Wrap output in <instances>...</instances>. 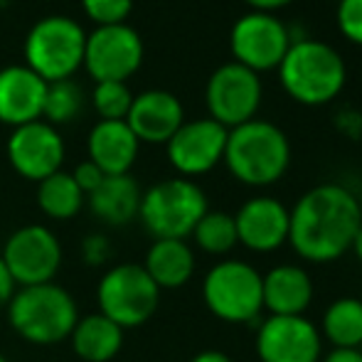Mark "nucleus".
<instances>
[{
	"instance_id": "obj_39",
	"label": "nucleus",
	"mask_w": 362,
	"mask_h": 362,
	"mask_svg": "<svg viewBox=\"0 0 362 362\" xmlns=\"http://www.w3.org/2000/svg\"><path fill=\"white\" fill-rule=\"evenodd\" d=\"M358 205H360V212H362V192L358 195Z\"/></svg>"
},
{
	"instance_id": "obj_35",
	"label": "nucleus",
	"mask_w": 362,
	"mask_h": 362,
	"mask_svg": "<svg viewBox=\"0 0 362 362\" xmlns=\"http://www.w3.org/2000/svg\"><path fill=\"white\" fill-rule=\"evenodd\" d=\"M244 5H247L249 10H254V13H272L276 15L279 10L288 8L293 0H242Z\"/></svg>"
},
{
	"instance_id": "obj_2",
	"label": "nucleus",
	"mask_w": 362,
	"mask_h": 362,
	"mask_svg": "<svg viewBox=\"0 0 362 362\" xmlns=\"http://www.w3.org/2000/svg\"><path fill=\"white\" fill-rule=\"evenodd\" d=\"M279 84L296 104L318 109L343 94L348 84V62L333 47L315 37L293 40L276 67Z\"/></svg>"
},
{
	"instance_id": "obj_27",
	"label": "nucleus",
	"mask_w": 362,
	"mask_h": 362,
	"mask_svg": "<svg viewBox=\"0 0 362 362\" xmlns=\"http://www.w3.org/2000/svg\"><path fill=\"white\" fill-rule=\"evenodd\" d=\"M84 109V91L74 79H62L47 84V94H45L42 106V121L49 126H64L72 124L76 116Z\"/></svg>"
},
{
	"instance_id": "obj_15",
	"label": "nucleus",
	"mask_w": 362,
	"mask_h": 362,
	"mask_svg": "<svg viewBox=\"0 0 362 362\" xmlns=\"http://www.w3.org/2000/svg\"><path fill=\"white\" fill-rule=\"evenodd\" d=\"M323 335L305 315H269L257 330L259 362H320Z\"/></svg>"
},
{
	"instance_id": "obj_34",
	"label": "nucleus",
	"mask_w": 362,
	"mask_h": 362,
	"mask_svg": "<svg viewBox=\"0 0 362 362\" xmlns=\"http://www.w3.org/2000/svg\"><path fill=\"white\" fill-rule=\"evenodd\" d=\"M15 288H18V286H15L13 276H10L8 267H5L3 257H0V310H3L5 305L10 303V298H13Z\"/></svg>"
},
{
	"instance_id": "obj_18",
	"label": "nucleus",
	"mask_w": 362,
	"mask_h": 362,
	"mask_svg": "<svg viewBox=\"0 0 362 362\" xmlns=\"http://www.w3.org/2000/svg\"><path fill=\"white\" fill-rule=\"evenodd\" d=\"M47 81L25 64L0 69V124L18 129L42 119Z\"/></svg>"
},
{
	"instance_id": "obj_21",
	"label": "nucleus",
	"mask_w": 362,
	"mask_h": 362,
	"mask_svg": "<svg viewBox=\"0 0 362 362\" xmlns=\"http://www.w3.org/2000/svg\"><path fill=\"white\" fill-rule=\"evenodd\" d=\"M141 195L136 177L131 175H106L104 182L91 195H86L91 215L109 227H126L139 217Z\"/></svg>"
},
{
	"instance_id": "obj_40",
	"label": "nucleus",
	"mask_w": 362,
	"mask_h": 362,
	"mask_svg": "<svg viewBox=\"0 0 362 362\" xmlns=\"http://www.w3.org/2000/svg\"><path fill=\"white\" fill-rule=\"evenodd\" d=\"M0 362H8V358H5V355H3V353H0Z\"/></svg>"
},
{
	"instance_id": "obj_33",
	"label": "nucleus",
	"mask_w": 362,
	"mask_h": 362,
	"mask_svg": "<svg viewBox=\"0 0 362 362\" xmlns=\"http://www.w3.org/2000/svg\"><path fill=\"white\" fill-rule=\"evenodd\" d=\"M72 177H74V182H76V187H79V190L84 192V197H86V195H91V192H94L96 187L101 185V182H104L106 175L91 160H84V163H79V165H76L74 170H72Z\"/></svg>"
},
{
	"instance_id": "obj_31",
	"label": "nucleus",
	"mask_w": 362,
	"mask_h": 362,
	"mask_svg": "<svg viewBox=\"0 0 362 362\" xmlns=\"http://www.w3.org/2000/svg\"><path fill=\"white\" fill-rule=\"evenodd\" d=\"M111 254H114V249H111L109 237L101 232L86 234L84 242H81V257H84V262L89 264V267H101V264H106L111 259Z\"/></svg>"
},
{
	"instance_id": "obj_36",
	"label": "nucleus",
	"mask_w": 362,
	"mask_h": 362,
	"mask_svg": "<svg viewBox=\"0 0 362 362\" xmlns=\"http://www.w3.org/2000/svg\"><path fill=\"white\" fill-rule=\"evenodd\" d=\"M323 362H362L360 348H333L323 358Z\"/></svg>"
},
{
	"instance_id": "obj_4",
	"label": "nucleus",
	"mask_w": 362,
	"mask_h": 362,
	"mask_svg": "<svg viewBox=\"0 0 362 362\" xmlns=\"http://www.w3.org/2000/svg\"><path fill=\"white\" fill-rule=\"evenodd\" d=\"M5 310L10 328L25 343L37 348H52L69 340L79 320V305L74 296L54 281L15 288Z\"/></svg>"
},
{
	"instance_id": "obj_38",
	"label": "nucleus",
	"mask_w": 362,
	"mask_h": 362,
	"mask_svg": "<svg viewBox=\"0 0 362 362\" xmlns=\"http://www.w3.org/2000/svg\"><path fill=\"white\" fill-rule=\"evenodd\" d=\"M350 252L358 257V262L362 264V227L358 229V234H355V239H353V247H350Z\"/></svg>"
},
{
	"instance_id": "obj_24",
	"label": "nucleus",
	"mask_w": 362,
	"mask_h": 362,
	"mask_svg": "<svg viewBox=\"0 0 362 362\" xmlns=\"http://www.w3.org/2000/svg\"><path fill=\"white\" fill-rule=\"evenodd\" d=\"M86 205L84 192L76 187L72 173H54L37 182V207L42 210L45 217L49 219H72L81 212Z\"/></svg>"
},
{
	"instance_id": "obj_6",
	"label": "nucleus",
	"mask_w": 362,
	"mask_h": 362,
	"mask_svg": "<svg viewBox=\"0 0 362 362\" xmlns=\"http://www.w3.org/2000/svg\"><path fill=\"white\" fill-rule=\"evenodd\" d=\"M84 45L86 33L74 18L47 15L25 35V67H30L47 84L72 79L84 64Z\"/></svg>"
},
{
	"instance_id": "obj_12",
	"label": "nucleus",
	"mask_w": 362,
	"mask_h": 362,
	"mask_svg": "<svg viewBox=\"0 0 362 362\" xmlns=\"http://www.w3.org/2000/svg\"><path fill=\"white\" fill-rule=\"evenodd\" d=\"M144 40L139 30L124 25H106L86 33L84 64L94 81H129L144 64Z\"/></svg>"
},
{
	"instance_id": "obj_41",
	"label": "nucleus",
	"mask_w": 362,
	"mask_h": 362,
	"mask_svg": "<svg viewBox=\"0 0 362 362\" xmlns=\"http://www.w3.org/2000/svg\"><path fill=\"white\" fill-rule=\"evenodd\" d=\"M360 300H362V298H360Z\"/></svg>"
},
{
	"instance_id": "obj_37",
	"label": "nucleus",
	"mask_w": 362,
	"mask_h": 362,
	"mask_svg": "<svg viewBox=\"0 0 362 362\" xmlns=\"http://www.w3.org/2000/svg\"><path fill=\"white\" fill-rule=\"evenodd\" d=\"M190 362H234V360L227 353H222V350H202Z\"/></svg>"
},
{
	"instance_id": "obj_7",
	"label": "nucleus",
	"mask_w": 362,
	"mask_h": 362,
	"mask_svg": "<svg viewBox=\"0 0 362 362\" xmlns=\"http://www.w3.org/2000/svg\"><path fill=\"white\" fill-rule=\"evenodd\" d=\"M99 313L119 328H141L156 315L160 305V288L153 284L141 264H116L106 269L96 286Z\"/></svg>"
},
{
	"instance_id": "obj_30",
	"label": "nucleus",
	"mask_w": 362,
	"mask_h": 362,
	"mask_svg": "<svg viewBox=\"0 0 362 362\" xmlns=\"http://www.w3.org/2000/svg\"><path fill=\"white\" fill-rule=\"evenodd\" d=\"M335 25L350 45L362 47V0H338Z\"/></svg>"
},
{
	"instance_id": "obj_23",
	"label": "nucleus",
	"mask_w": 362,
	"mask_h": 362,
	"mask_svg": "<svg viewBox=\"0 0 362 362\" xmlns=\"http://www.w3.org/2000/svg\"><path fill=\"white\" fill-rule=\"evenodd\" d=\"M124 328L96 310L89 315H79L69 335V345L76 358L84 362H111L124 348Z\"/></svg>"
},
{
	"instance_id": "obj_11",
	"label": "nucleus",
	"mask_w": 362,
	"mask_h": 362,
	"mask_svg": "<svg viewBox=\"0 0 362 362\" xmlns=\"http://www.w3.org/2000/svg\"><path fill=\"white\" fill-rule=\"evenodd\" d=\"M291 25L272 13H244L229 30V52L232 62L257 74L272 72L281 64L291 47Z\"/></svg>"
},
{
	"instance_id": "obj_17",
	"label": "nucleus",
	"mask_w": 362,
	"mask_h": 362,
	"mask_svg": "<svg viewBox=\"0 0 362 362\" xmlns=\"http://www.w3.org/2000/svg\"><path fill=\"white\" fill-rule=\"evenodd\" d=\"M126 124L141 144L165 146L185 124L182 101L168 89H146L134 96Z\"/></svg>"
},
{
	"instance_id": "obj_32",
	"label": "nucleus",
	"mask_w": 362,
	"mask_h": 362,
	"mask_svg": "<svg viewBox=\"0 0 362 362\" xmlns=\"http://www.w3.org/2000/svg\"><path fill=\"white\" fill-rule=\"evenodd\" d=\"M333 124H335V129H338V134L345 136V139H350V141L362 139V111L353 109V106L340 109L338 114H335Z\"/></svg>"
},
{
	"instance_id": "obj_28",
	"label": "nucleus",
	"mask_w": 362,
	"mask_h": 362,
	"mask_svg": "<svg viewBox=\"0 0 362 362\" xmlns=\"http://www.w3.org/2000/svg\"><path fill=\"white\" fill-rule=\"evenodd\" d=\"M134 96L136 94L126 81H96L91 91V106L99 121H126Z\"/></svg>"
},
{
	"instance_id": "obj_16",
	"label": "nucleus",
	"mask_w": 362,
	"mask_h": 362,
	"mask_svg": "<svg viewBox=\"0 0 362 362\" xmlns=\"http://www.w3.org/2000/svg\"><path fill=\"white\" fill-rule=\"evenodd\" d=\"M237 239L257 254H272L288 242V207L272 195H254L234 215Z\"/></svg>"
},
{
	"instance_id": "obj_25",
	"label": "nucleus",
	"mask_w": 362,
	"mask_h": 362,
	"mask_svg": "<svg viewBox=\"0 0 362 362\" xmlns=\"http://www.w3.org/2000/svg\"><path fill=\"white\" fill-rule=\"evenodd\" d=\"M320 330L333 348H362V300L353 296L335 298L325 308Z\"/></svg>"
},
{
	"instance_id": "obj_22",
	"label": "nucleus",
	"mask_w": 362,
	"mask_h": 362,
	"mask_svg": "<svg viewBox=\"0 0 362 362\" xmlns=\"http://www.w3.org/2000/svg\"><path fill=\"white\" fill-rule=\"evenodd\" d=\"M141 267L160 291H175L195 274V252L185 239H156Z\"/></svg>"
},
{
	"instance_id": "obj_19",
	"label": "nucleus",
	"mask_w": 362,
	"mask_h": 362,
	"mask_svg": "<svg viewBox=\"0 0 362 362\" xmlns=\"http://www.w3.org/2000/svg\"><path fill=\"white\" fill-rule=\"evenodd\" d=\"M141 151V141L126 121H96L86 136L89 160L104 175H129Z\"/></svg>"
},
{
	"instance_id": "obj_3",
	"label": "nucleus",
	"mask_w": 362,
	"mask_h": 362,
	"mask_svg": "<svg viewBox=\"0 0 362 362\" xmlns=\"http://www.w3.org/2000/svg\"><path fill=\"white\" fill-rule=\"evenodd\" d=\"M222 163L242 185L272 187L291 168V141L281 126L267 119H252L229 129Z\"/></svg>"
},
{
	"instance_id": "obj_29",
	"label": "nucleus",
	"mask_w": 362,
	"mask_h": 362,
	"mask_svg": "<svg viewBox=\"0 0 362 362\" xmlns=\"http://www.w3.org/2000/svg\"><path fill=\"white\" fill-rule=\"evenodd\" d=\"M84 15L96 25H124L129 23V15L134 13V0H79Z\"/></svg>"
},
{
	"instance_id": "obj_8",
	"label": "nucleus",
	"mask_w": 362,
	"mask_h": 362,
	"mask_svg": "<svg viewBox=\"0 0 362 362\" xmlns=\"http://www.w3.org/2000/svg\"><path fill=\"white\" fill-rule=\"evenodd\" d=\"M202 300L224 323H252L264 310L262 274L239 259L217 262L202 279Z\"/></svg>"
},
{
	"instance_id": "obj_14",
	"label": "nucleus",
	"mask_w": 362,
	"mask_h": 362,
	"mask_svg": "<svg viewBox=\"0 0 362 362\" xmlns=\"http://www.w3.org/2000/svg\"><path fill=\"white\" fill-rule=\"evenodd\" d=\"M5 153L20 177L40 182L62 170L67 148H64L62 134L40 119L13 129L5 144Z\"/></svg>"
},
{
	"instance_id": "obj_20",
	"label": "nucleus",
	"mask_w": 362,
	"mask_h": 362,
	"mask_svg": "<svg viewBox=\"0 0 362 362\" xmlns=\"http://www.w3.org/2000/svg\"><path fill=\"white\" fill-rule=\"evenodd\" d=\"M264 308L272 315H303L313 300V279L298 264H281L262 276Z\"/></svg>"
},
{
	"instance_id": "obj_9",
	"label": "nucleus",
	"mask_w": 362,
	"mask_h": 362,
	"mask_svg": "<svg viewBox=\"0 0 362 362\" xmlns=\"http://www.w3.org/2000/svg\"><path fill=\"white\" fill-rule=\"evenodd\" d=\"M0 257L18 288L52 284L64 262L62 242L45 224H25L15 229L5 239Z\"/></svg>"
},
{
	"instance_id": "obj_1",
	"label": "nucleus",
	"mask_w": 362,
	"mask_h": 362,
	"mask_svg": "<svg viewBox=\"0 0 362 362\" xmlns=\"http://www.w3.org/2000/svg\"><path fill=\"white\" fill-rule=\"evenodd\" d=\"M360 227L358 195L340 182L310 187L288 210V244L308 264L338 262L350 252Z\"/></svg>"
},
{
	"instance_id": "obj_13",
	"label": "nucleus",
	"mask_w": 362,
	"mask_h": 362,
	"mask_svg": "<svg viewBox=\"0 0 362 362\" xmlns=\"http://www.w3.org/2000/svg\"><path fill=\"white\" fill-rule=\"evenodd\" d=\"M227 134L229 131L217 121H212L210 116L185 121L165 144L168 163L177 175L187 177V180L207 175L222 163Z\"/></svg>"
},
{
	"instance_id": "obj_10",
	"label": "nucleus",
	"mask_w": 362,
	"mask_h": 362,
	"mask_svg": "<svg viewBox=\"0 0 362 362\" xmlns=\"http://www.w3.org/2000/svg\"><path fill=\"white\" fill-rule=\"evenodd\" d=\"M264 101L262 74L237 62L219 64L205 84V106L212 121L224 129H237L257 119Z\"/></svg>"
},
{
	"instance_id": "obj_5",
	"label": "nucleus",
	"mask_w": 362,
	"mask_h": 362,
	"mask_svg": "<svg viewBox=\"0 0 362 362\" xmlns=\"http://www.w3.org/2000/svg\"><path fill=\"white\" fill-rule=\"evenodd\" d=\"M207 210L205 190L195 180L175 175L144 190L139 219L153 239H187Z\"/></svg>"
},
{
	"instance_id": "obj_26",
	"label": "nucleus",
	"mask_w": 362,
	"mask_h": 362,
	"mask_svg": "<svg viewBox=\"0 0 362 362\" xmlns=\"http://www.w3.org/2000/svg\"><path fill=\"white\" fill-rule=\"evenodd\" d=\"M190 237L195 239V244L202 252L212 254V257H224L239 244L234 215L222 210H207L200 222L195 224Z\"/></svg>"
}]
</instances>
